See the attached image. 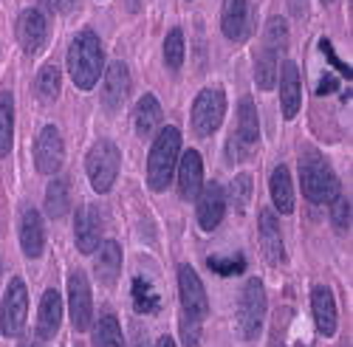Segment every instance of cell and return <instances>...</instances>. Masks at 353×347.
I'll return each mask as SVG.
<instances>
[{"mask_svg":"<svg viewBox=\"0 0 353 347\" xmlns=\"http://www.w3.org/2000/svg\"><path fill=\"white\" fill-rule=\"evenodd\" d=\"M181 156V130L167 125L150 147V156H147V184H150L153 192H164L175 176V164H179Z\"/></svg>","mask_w":353,"mask_h":347,"instance_id":"cell-1","label":"cell"},{"mask_svg":"<svg viewBox=\"0 0 353 347\" xmlns=\"http://www.w3.org/2000/svg\"><path fill=\"white\" fill-rule=\"evenodd\" d=\"M68 74L74 79V85L79 91H91L94 85L99 82V74H102V45H99V37L85 28L79 32L68 48Z\"/></svg>","mask_w":353,"mask_h":347,"instance_id":"cell-2","label":"cell"},{"mask_svg":"<svg viewBox=\"0 0 353 347\" xmlns=\"http://www.w3.org/2000/svg\"><path fill=\"white\" fill-rule=\"evenodd\" d=\"M300 184H303V195L311 204H331L339 195V178L316 150H305L300 158Z\"/></svg>","mask_w":353,"mask_h":347,"instance_id":"cell-3","label":"cell"},{"mask_svg":"<svg viewBox=\"0 0 353 347\" xmlns=\"http://www.w3.org/2000/svg\"><path fill=\"white\" fill-rule=\"evenodd\" d=\"M266 308H269L266 288H263V282L257 277H252L241 288V297H238V333H241V339L252 341L260 336L263 322H266Z\"/></svg>","mask_w":353,"mask_h":347,"instance_id":"cell-4","label":"cell"},{"mask_svg":"<svg viewBox=\"0 0 353 347\" xmlns=\"http://www.w3.org/2000/svg\"><path fill=\"white\" fill-rule=\"evenodd\" d=\"M119 164H122L119 147H116L113 141H108V138H99L91 147V153H88V161H85L88 178H91L94 192L105 195V192L113 189L116 176H119Z\"/></svg>","mask_w":353,"mask_h":347,"instance_id":"cell-5","label":"cell"},{"mask_svg":"<svg viewBox=\"0 0 353 347\" xmlns=\"http://www.w3.org/2000/svg\"><path fill=\"white\" fill-rule=\"evenodd\" d=\"M226 113V96L221 88H203L192 102V130L198 136H210L221 127Z\"/></svg>","mask_w":353,"mask_h":347,"instance_id":"cell-6","label":"cell"},{"mask_svg":"<svg viewBox=\"0 0 353 347\" xmlns=\"http://www.w3.org/2000/svg\"><path fill=\"white\" fill-rule=\"evenodd\" d=\"M26 316H28V288L20 277H14L3 297V308H0V330H3V336H20Z\"/></svg>","mask_w":353,"mask_h":347,"instance_id":"cell-7","label":"cell"},{"mask_svg":"<svg viewBox=\"0 0 353 347\" xmlns=\"http://www.w3.org/2000/svg\"><path fill=\"white\" fill-rule=\"evenodd\" d=\"M68 311L77 330H88L94 322V299H91V282L77 269L68 274Z\"/></svg>","mask_w":353,"mask_h":347,"instance_id":"cell-8","label":"cell"},{"mask_svg":"<svg viewBox=\"0 0 353 347\" xmlns=\"http://www.w3.org/2000/svg\"><path fill=\"white\" fill-rule=\"evenodd\" d=\"M65 161V141L54 125H46L34 141V164L43 176H57Z\"/></svg>","mask_w":353,"mask_h":347,"instance_id":"cell-9","label":"cell"},{"mask_svg":"<svg viewBox=\"0 0 353 347\" xmlns=\"http://www.w3.org/2000/svg\"><path fill=\"white\" fill-rule=\"evenodd\" d=\"M179 291H181L184 316H190V319H195V322L207 319L210 299H207V291H203V282L195 274V269H190V266H181L179 269Z\"/></svg>","mask_w":353,"mask_h":347,"instance_id":"cell-10","label":"cell"},{"mask_svg":"<svg viewBox=\"0 0 353 347\" xmlns=\"http://www.w3.org/2000/svg\"><path fill=\"white\" fill-rule=\"evenodd\" d=\"M17 40L28 56H34L43 51L48 40V20L37 9H23L17 17Z\"/></svg>","mask_w":353,"mask_h":347,"instance_id":"cell-11","label":"cell"},{"mask_svg":"<svg viewBox=\"0 0 353 347\" xmlns=\"http://www.w3.org/2000/svg\"><path fill=\"white\" fill-rule=\"evenodd\" d=\"M128 94H130V71L122 60H113L105 71V82H102V105L105 110L116 113L125 102H128Z\"/></svg>","mask_w":353,"mask_h":347,"instance_id":"cell-12","label":"cell"},{"mask_svg":"<svg viewBox=\"0 0 353 347\" xmlns=\"http://www.w3.org/2000/svg\"><path fill=\"white\" fill-rule=\"evenodd\" d=\"M226 215V192L221 184H207L198 195V226L203 231H215Z\"/></svg>","mask_w":353,"mask_h":347,"instance_id":"cell-13","label":"cell"},{"mask_svg":"<svg viewBox=\"0 0 353 347\" xmlns=\"http://www.w3.org/2000/svg\"><path fill=\"white\" fill-rule=\"evenodd\" d=\"M303 105V82H300V71L291 60H285L280 65V107L285 119H294L300 113Z\"/></svg>","mask_w":353,"mask_h":347,"instance_id":"cell-14","label":"cell"},{"mask_svg":"<svg viewBox=\"0 0 353 347\" xmlns=\"http://www.w3.org/2000/svg\"><path fill=\"white\" fill-rule=\"evenodd\" d=\"M99 235H102V218L97 207H79L77 209V226H74V238H77V249L82 254H94L99 246Z\"/></svg>","mask_w":353,"mask_h":347,"instance_id":"cell-15","label":"cell"},{"mask_svg":"<svg viewBox=\"0 0 353 347\" xmlns=\"http://www.w3.org/2000/svg\"><path fill=\"white\" fill-rule=\"evenodd\" d=\"M311 311H314V322H316V333L331 339L336 333V299L331 294V288L316 285L311 291Z\"/></svg>","mask_w":353,"mask_h":347,"instance_id":"cell-16","label":"cell"},{"mask_svg":"<svg viewBox=\"0 0 353 347\" xmlns=\"http://www.w3.org/2000/svg\"><path fill=\"white\" fill-rule=\"evenodd\" d=\"M175 169H179V192L184 200H195L203 189V164H201V156L195 150H187L179 164H175Z\"/></svg>","mask_w":353,"mask_h":347,"instance_id":"cell-17","label":"cell"},{"mask_svg":"<svg viewBox=\"0 0 353 347\" xmlns=\"http://www.w3.org/2000/svg\"><path fill=\"white\" fill-rule=\"evenodd\" d=\"M20 249L26 257L37 260L46 249V229H43V220H40V212L37 209H26L20 215Z\"/></svg>","mask_w":353,"mask_h":347,"instance_id":"cell-18","label":"cell"},{"mask_svg":"<svg viewBox=\"0 0 353 347\" xmlns=\"http://www.w3.org/2000/svg\"><path fill=\"white\" fill-rule=\"evenodd\" d=\"M60 322H63V299L54 288H48L40 299V311H37V336L51 339L60 330Z\"/></svg>","mask_w":353,"mask_h":347,"instance_id":"cell-19","label":"cell"},{"mask_svg":"<svg viewBox=\"0 0 353 347\" xmlns=\"http://www.w3.org/2000/svg\"><path fill=\"white\" fill-rule=\"evenodd\" d=\"M260 240H263V254L269 263H283V235H280V220L272 209L260 212Z\"/></svg>","mask_w":353,"mask_h":347,"instance_id":"cell-20","label":"cell"},{"mask_svg":"<svg viewBox=\"0 0 353 347\" xmlns=\"http://www.w3.org/2000/svg\"><path fill=\"white\" fill-rule=\"evenodd\" d=\"M94 271H97V280H99L102 285H108V288L116 285V280H119V274H122V249H119V243L105 240V243L99 246Z\"/></svg>","mask_w":353,"mask_h":347,"instance_id":"cell-21","label":"cell"},{"mask_svg":"<svg viewBox=\"0 0 353 347\" xmlns=\"http://www.w3.org/2000/svg\"><path fill=\"white\" fill-rule=\"evenodd\" d=\"M277 60H280V48L263 40V48H260V54L254 56V82L260 85L263 91H272V88H274L277 71H280Z\"/></svg>","mask_w":353,"mask_h":347,"instance_id":"cell-22","label":"cell"},{"mask_svg":"<svg viewBox=\"0 0 353 347\" xmlns=\"http://www.w3.org/2000/svg\"><path fill=\"white\" fill-rule=\"evenodd\" d=\"M246 0H223V9H221V28L229 40H243L246 37Z\"/></svg>","mask_w":353,"mask_h":347,"instance_id":"cell-23","label":"cell"},{"mask_svg":"<svg viewBox=\"0 0 353 347\" xmlns=\"http://www.w3.org/2000/svg\"><path fill=\"white\" fill-rule=\"evenodd\" d=\"M133 125H136V133L141 138H150L159 125H161V105L153 94H144L136 105V113H133Z\"/></svg>","mask_w":353,"mask_h":347,"instance_id":"cell-24","label":"cell"},{"mask_svg":"<svg viewBox=\"0 0 353 347\" xmlns=\"http://www.w3.org/2000/svg\"><path fill=\"white\" fill-rule=\"evenodd\" d=\"M232 136L238 138L241 147H246V150H252L257 144V138H260V119H257V107H254L252 99L241 102V107H238V127H234Z\"/></svg>","mask_w":353,"mask_h":347,"instance_id":"cell-25","label":"cell"},{"mask_svg":"<svg viewBox=\"0 0 353 347\" xmlns=\"http://www.w3.org/2000/svg\"><path fill=\"white\" fill-rule=\"evenodd\" d=\"M269 189H272L274 209H277L280 215L294 212V184H291V176H288V169H285L283 164L274 167L272 178H269Z\"/></svg>","mask_w":353,"mask_h":347,"instance_id":"cell-26","label":"cell"},{"mask_svg":"<svg viewBox=\"0 0 353 347\" xmlns=\"http://www.w3.org/2000/svg\"><path fill=\"white\" fill-rule=\"evenodd\" d=\"M71 209V189H68V181L65 178H54L46 189V212L51 220H60L65 218Z\"/></svg>","mask_w":353,"mask_h":347,"instance_id":"cell-27","label":"cell"},{"mask_svg":"<svg viewBox=\"0 0 353 347\" xmlns=\"http://www.w3.org/2000/svg\"><path fill=\"white\" fill-rule=\"evenodd\" d=\"M14 141V96L9 91H0V158L12 153Z\"/></svg>","mask_w":353,"mask_h":347,"instance_id":"cell-28","label":"cell"},{"mask_svg":"<svg viewBox=\"0 0 353 347\" xmlns=\"http://www.w3.org/2000/svg\"><path fill=\"white\" fill-rule=\"evenodd\" d=\"M94 347H125V336H122V325L113 313H105L97 322L94 330Z\"/></svg>","mask_w":353,"mask_h":347,"instance_id":"cell-29","label":"cell"},{"mask_svg":"<svg viewBox=\"0 0 353 347\" xmlns=\"http://www.w3.org/2000/svg\"><path fill=\"white\" fill-rule=\"evenodd\" d=\"M133 305L139 313H156L161 308V297L156 288L147 282L144 277H136L133 280Z\"/></svg>","mask_w":353,"mask_h":347,"instance_id":"cell-30","label":"cell"},{"mask_svg":"<svg viewBox=\"0 0 353 347\" xmlns=\"http://www.w3.org/2000/svg\"><path fill=\"white\" fill-rule=\"evenodd\" d=\"M164 63L170 71H179L184 65V32L181 28H172L164 37Z\"/></svg>","mask_w":353,"mask_h":347,"instance_id":"cell-31","label":"cell"},{"mask_svg":"<svg viewBox=\"0 0 353 347\" xmlns=\"http://www.w3.org/2000/svg\"><path fill=\"white\" fill-rule=\"evenodd\" d=\"M37 94L43 102H54L60 96V71L57 65H43L37 74Z\"/></svg>","mask_w":353,"mask_h":347,"instance_id":"cell-32","label":"cell"},{"mask_svg":"<svg viewBox=\"0 0 353 347\" xmlns=\"http://www.w3.org/2000/svg\"><path fill=\"white\" fill-rule=\"evenodd\" d=\"M249 198H252V176L249 172H241V176H234V181L229 187V200L234 209L243 212L249 207Z\"/></svg>","mask_w":353,"mask_h":347,"instance_id":"cell-33","label":"cell"},{"mask_svg":"<svg viewBox=\"0 0 353 347\" xmlns=\"http://www.w3.org/2000/svg\"><path fill=\"white\" fill-rule=\"evenodd\" d=\"M331 220H334V226L336 229H350V198L347 195H336L334 200H331Z\"/></svg>","mask_w":353,"mask_h":347,"instance_id":"cell-34","label":"cell"},{"mask_svg":"<svg viewBox=\"0 0 353 347\" xmlns=\"http://www.w3.org/2000/svg\"><path fill=\"white\" fill-rule=\"evenodd\" d=\"M266 43L277 45L280 51L288 45V25H285L283 17H272V20L266 23Z\"/></svg>","mask_w":353,"mask_h":347,"instance_id":"cell-35","label":"cell"},{"mask_svg":"<svg viewBox=\"0 0 353 347\" xmlns=\"http://www.w3.org/2000/svg\"><path fill=\"white\" fill-rule=\"evenodd\" d=\"M210 269L212 271H218V274H223V277H229V274H241L243 269H246V260L238 254V257H226V260H221V257H210Z\"/></svg>","mask_w":353,"mask_h":347,"instance_id":"cell-36","label":"cell"},{"mask_svg":"<svg viewBox=\"0 0 353 347\" xmlns=\"http://www.w3.org/2000/svg\"><path fill=\"white\" fill-rule=\"evenodd\" d=\"M181 336H184L187 347H201V322L184 316V319H181Z\"/></svg>","mask_w":353,"mask_h":347,"instance_id":"cell-37","label":"cell"},{"mask_svg":"<svg viewBox=\"0 0 353 347\" xmlns=\"http://www.w3.org/2000/svg\"><path fill=\"white\" fill-rule=\"evenodd\" d=\"M319 48H322V54H325V56H328V60H331V65H334V68H339V71H342V74H345V76L350 79V68H347V65H345V63L339 60V56L334 54V45H331V40H328V37H322Z\"/></svg>","mask_w":353,"mask_h":347,"instance_id":"cell-38","label":"cell"},{"mask_svg":"<svg viewBox=\"0 0 353 347\" xmlns=\"http://www.w3.org/2000/svg\"><path fill=\"white\" fill-rule=\"evenodd\" d=\"M334 91H336V79H334V76H325L316 94H319V96H325V94H334Z\"/></svg>","mask_w":353,"mask_h":347,"instance_id":"cell-39","label":"cell"},{"mask_svg":"<svg viewBox=\"0 0 353 347\" xmlns=\"http://www.w3.org/2000/svg\"><path fill=\"white\" fill-rule=\"evenodd\" d=\"M17 347H46V339H40V336L34 333V336H26V339H23Z\"/></svg>","mask_w":353,"mask_h":347,"instance_id":"cell-40","label":"cell"},{"mask_svg":"<svg viewBox=\"0 0 353 347\" xmlns=\"http://www.w3.org/2000/svg\"><path fill=\"white\" fill-rule=\"evenodd\" d=\"M48 3H51V9H57V12H68V9L77 3V0H48Z\"/></svg>","mask_w":353,"mask_h":347,"instance_id":"cell-41","label":"cell"},{"mask_svg":"<svg viewBox=\"0 0 353 347\" xmlns=\"http://www.w3.org/2000/svg\"><path fill=\"white\" fill-rule=\"evenodd\" d=\"M156 347H175V341H172L170 336H161V339L156 341Z\"/></svg>","mask_w":353,"mask_h":347,"instance_id":"cell-42","label":"cell"},{"mask_svg":"<svg viewBox=\"0 0 353 347\" xmlns=\"http://www.w3.org/2000/svg\"><path fill=\"white\" fill-rule=\"evenodd\" d=\"M128 9L130 12H139L141 9V0H128Z\"/></svg>","mask_w":353,"mask_h":347,"instance_id":"cell-43","label":"cell"},{"mask_svg":"<svg viewBox=\"0 0 353 347\" xmlns=\"http://www.w3.org/2000/svg\"><path fill=\"white\" fill-rule=\"evenodd\" d=\"M322 3H334V0H322Z\"/></svg>","mask_w":353,"mask_h":347,"instance_id":"cell-44","label":"cell"}]
</instances>
